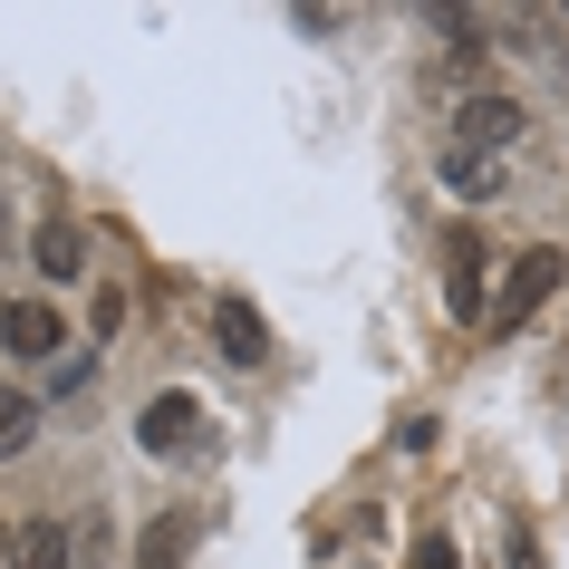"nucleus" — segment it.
Here are the masks:
<instances>
[{
  "mask_svg": "<svg viewBox=\"0 0 569 569\" xmlns=\"http://www.w3.org/2000/svg\"><path fill=\"white\" fill-rule=\"evenodd\" d=\"M560 270H569V261L550 251V241H540V251H521V261L502 270V300H492V329L511 338V329H521V319H531L540 300H550V290H560Z\"/></svg>",
  "mask_w": 569,
  "mask_h": 569,
  "instance_id": "1",
  "label": "nucleus"
},
{
  "mask_svg": "<svg viewBox=\"0 0 569 569\" xmlns=\"http://www.w3.org/2000/svg\"><path fill=\"white\" fill-rule=\"evenodd\" d=\"M453 146L463 154H511L521 146V107H511V97H463V107H453Z\"/></svg>",
  "mask_w": 569,
  "mask_h": 569,
  "instance_id": "2",
  "label": "nucleus"
},
{
  "mask_svg": "<svg viewBox=\"0 0 569 569\" xmlns=\"http://www.w3.org/2000/svg\"><path fill=\"white\" fill-rule=\"evenodd\" d=\"M0 348H10V358H59V348H68V329H59V309H49V300H10V309H0Z\"/></svg>",
  "mask_w": 569,
  "mask_h": 569,
  "instance_id": "3",
  "label": "nucleus"
},
{
  "mask_svg": "<svg viewBox=\"0 0 569 569\" xmlns=\"http://www.w3.org/2000/svg\"><path fill=\"white\" fill-rule=\"evenodd\" d=\"M212 348H222L232 367H261V358H270V319H261L251 300L222 290V300H212Z\"/></svg>",
  "mask_w": 569,
  "mask_h": 569,
  "instance_id": "4",
  "label": "nucleus"
},
{
  "mask_svg": "<svg viewBox=\"0 0 569 569\" xmlns=\"http://www.w3.org/2000/svg\"><path fill=\"white\" fill-rule=\"evenodd\" d=\"M193 425H203V416H193V396H154L146 425H136V445H146V453H183V445H193Z\"/></svg>",
  "mask_w": 569,
  "mask_h": 569,
  "instance_id": "5",
  "label": "nucleus"
},
{
  "mask_svg": "<svg viewBox=\"0 0 569 569\" xmlns=\"http://www.w3.org/2000/svg\"><path fill=\"white\" fill-rule=\"evenodd\" d=\"M183 550H193V511H164V521H146V540H136V569H183Z\"/></svg>",
  "mask_w": 569,
  "mask_h": 569,
  "instance_id": "6",
  "label": "nucleus"
},
{
  "mask_svg": "<svg viewBox=\"0 0 569 569\" xmlns=\"http://www.w3.org/2000/svg\"><path fill=\"white\" fill-rule=\"evenodd\" d=\"M445 183L463 193V203H492V193H502V154H463V146H445Z\"/></svg>",
  "mask_w": 569,
  "mask_h": 569,
  "instance_id": "7",
  "label": "nucleus"
},
{
  "mask_svg": "<svg viewBox=\"0 0 569 569\" xmlns=\"http://www.w3.org/2000/svg\"><path fill=\"white\" fill-rule=\"evenodd\" d=\"M445 300H453V319H473L482 309V251L463 232H453V270H445Z\"/></svg>",
  "mask_w": 569,
  "mask_h": 569,
  "instance_id": "8",
  "label": "nucleus"
},
{
  "mask_svg": "<svg viewBox=\"0 0 569 569\" xmlns=\"http://www.w3.org/2000/svg\"><path fill=\"white\" fill-rule=\"evenodd\" d=\"M10 560H20V569H68V531H59V521H30V531L10 540Z\"/></svg>",
  "mask_w": 569,
  "mask_h": 569,
  "instance_id": "9",
  "label": "nucleus"
},
{
  "mask_svg": "<svg viewBox=\"0 0 569 569\" xmlns=\"http://www.w3.org/2000/svg\"><path fill=\"white\" fill-rule=\"evenodd\" d=\"M30 435H39V406H30L20 387H0V463H10V453L30 445Z\"/></svg>",
  "mask_w": 569,
  "mask_h": 569,
  "instance_id": "10",
  "label": "nucleus"
},
{
  "mask_svg": "<svg viewBox=\"0 0 569 569\" xmlns=\"http://www.w3.org/2000/svg\"><path fill=\"white\" fill-rule=\"evenodd\" d=\"M39 270L49 280H78V222H39Z\"/></svg>",
  "mask_w": 569,
  "mask_h": 569,
  "instance_id": "11",
  "label": "nucleus"
},
{
  "mask_svg": "<svg viewBox=\"0 0 569 569\" xmlns=\"http://www.w3.org/2000/svg\"><path fill=\"white\" fill-rule=\"evenodd\" d=\"M406 569H463V560H453V540H435V531H425V540H416V560H406Z\"/></svg>",
  "mask_w": 569,
  "mask_h": 569,
  "instance_id": "12",
  "label": "nucleus"
}]
</instances>
